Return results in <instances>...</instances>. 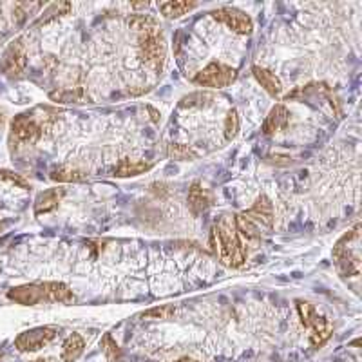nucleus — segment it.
<instances>
[{
	"instance_id": "nucleus-1",
	"label": "nucleus",
	"mask_w": 362,
	"mask_h": 362,
	"mask_svg": "<svg viewBox=\"0 0 362 362\" xmlns=\"http://www.w3.org/2000/svg\"><path fill=\"white\" fill-rule=\"evenodd\" d=\"M210 245L219 263L228 268H241L247 263V250H245L235 221L230 216H223L214 223L210 230Z\"/></svg>"
},
{
	"instance_id": "nucleus-2",
	"label": "nucleus",
	"mask_w": 362,
	"mask_h": 362,
	"mask_svg": "<svg viewBox=\"0 0 362 362\" xmlns=\"http://www.w3.org/2000/svg\"><path fill=\"white\" fill-rule=\"evenodd\" d=\"M235 228L247 239H261L274 230V206L267 196H259L252 205L234 218Z\"/></svg>"
},
{
	"instance_id": "nucleus-3",
	"label": "nucleus",
	"mask_w": 362,
	"mask_h": 362,
	"mask_svg": "<svg viewBox=\"0 0 362 362\" xmlns=\"http://www.w3.org/2000/svg\"><path fill=\"white\" fill-rule=\"evenodd\" d=\"M297 312H299L300 322L305 325V328L310 329V342L313 348H321L332 334H334V326L326 319L322 313L315 310V306L306 303V300H296Z\"/></svg>"
},
{
	"instance_id": "nucleus-4",
	"label": "nucleus",
	"mask_w": 362,
	"mask_h": 362,
	"mask_svg": "<svg viewBox=\"0 0 362 362\" xmlns=\"http://www.w3.org/2000/svg\"><path fill=\"white\" fill-rule=\"evenodd\" d=\"M44 136V124L31 115H18L13 118L9 131L11 148H22L35 145Z\"/></svg>"
},
{
	"instance_id": "nucleus-5",
	"label": "nucleus",
	"mask_w": 362,
	"mask_h": 362,
	"mask_svg": "<svg viewBox=\"0 0 362 362\" xmlns=\"http://www.w3.org/2000/svg\"><path fill=\"white\" fill-rule=\"evenodd\" d=\"M138 45H140L138 57H140V62L144 66L153 71L163 69L165 58H167V44H165V38L160 29L140 35V44Z\"/></svg>"
},
{
	"instance_id": "nucleus-6",
	"label": "nucleus",
	"mask_w": 362,
	"mask_h": 362,
	"mask_svg": "<svg viewBox=\"0 0 362 362\" xmlns=\"http://www.w3.org/2000/svg\"><path fill=\"white\" fill-rule=\"evenodd\" d=\"M355 234H358V226H355L354 230L348 232L339 241L337 247L334 248V259L337 263V268L344 276H357L358 274V264H361V255H358L357 250L358 243L355 247H350V241L354 239Z\"/></svg>"
},
{
	"instance_id": "nucleus-7",
	"label": "nucleus",
	"mask_w": 362,
	"mask_h": 362,
	"mask_svg": "<svg viewBox=\"0 0 362 362\" xmlns=\"http://www.w3.org/2000/svg\"><path fill=\"white\" fill-rule=\"evenodd\" d=\"M238 78V71L232 69L230 66H225L221 62H212L206 67H203L196 76L194 83L202 87H212V89H221V87L230 86Z\"/></svg>"
},
{
	"instance_id": "nucleus-8",
	"label": "nucleus",
	"mask_w": 362,
	"mask_h": 362,
	"mask_svg": "<svg viewBox=\"0 0 362 362\" xmlns=\"http://www.w3.org/2000/svg\"><path fill=\"white\" fill-rule=\"evenodd\" d=\"M28 67V51L22 40H15L0 60V71L8 78H18Z\"/></svg>"
},
{
	"instance_id": "nucleus-9",
	"label": "nucleus",
	"mask_w": 362,
	"mask_h": 362,
	"mask_svg": "<svg viewBox=\"0 0 362 362\" xmlns=\"http://www.w3.org/2000/svg\"><path fill=\"white\" fill-rule=\"evenodd\" d=\"M57 337V328L53 326H38V328L28 329L15 339V348L18 351H38L44 346L49 344Z\"/></svg>"
},
{
	"instance_id": "nucleus-10",
	"label": "nucleus",
	"mask_w": 362,
	"mask_h": 362,
	"mask_svg": "<svg viewBox=\"0 0 362 362\" xmlns=\"http://www.w3.org/2000/svg\"><path fill=\"white\" fill-rule=\"evenodd\" d=\"M212 17L216 21L223 22L226 28H230L238 35H250L252 29H254L252 18L248 15H245L243 11H239V9L219 8L216 11H212Z\"/></svg>"
},
{
	"instance_id": "nucleus-11",
	"label": "nucleus",
	"mask_w": 362,
	"mask_h": 362,
	"mask_svg": "<svg viewBox=\"0 0 362 362\" xmlns=\"http://www.w3.org/2000/svg\"><path fill=\"white\" fill-rule=\"evenodd\" d=\"M8 297L22 306H35L40 305V303H45V293L42 283L24 284V286L11 288L8 292Z\"/></svg>"
},
{
	"instance_id": "nucleus-12",
	"label": "nucleus",
	"mask_w": 362,
	"mask_h": 362,
	"mask_svg": "<svg viewBox=\"0 0 362 362\" xmlns=\"http://www.w3.org/2000/svg\"><path fill=\"white\" fill-rule=\"evenodd\" d=\"M64 196H66V189H62V187H57V189H49L42 192L35 199V216L47 214V212L57 209L60 205V202H62Z\"/></svg>"
},
{
	"instance_id": "nucleus-13",
	"label": "nucleus",
	"mask_w": 362,
	"mask_h": 362,
	"mask_svg": "<svg viewBox=\"0 0 362 362\" xmlns=\"http://www.w3.org/2000/svg\"><path fill=\"white\" fill-rule=\"evenodd\" d=\"M288 122H290V112L288 109L284 107V105H276V107L272 109L270 115L267 116L264 119V125H263V131L264 134H276V132L284 131V129L288 127Z\"/></svg>"
},
{
	"instance_id": "nucleus-14",
	"label": "nucleus",
	"mask_w": 362,
	"mask_h": 362,
	"mask_svg": "<svg viewBox=\"0 0 362 362\" xmlns=\"http://www.w3.org/2000/svg\"><path fill=\"white\" fill-rule=\"evenodd\" d=\"M252 73H254L255 80L261 83V87L267 90L268 95L274 96V98L281 96V93H283V83H281V80L277 78L276 74L272 73V71L264 69V67H259V66H254L252 67Z\"/></svg>"
},
{
	"instance_id": "nucleus-15",
	"label": "nucleus",
	"mask_w": 362,
	"mask_h": 362,
	"mask_svg": "<svg viewBox=\"0 0 362 362\" xmlns=\"http://www.w3.org/2000/svg\"><path fill=\"white\" fill-rule=\"evenodd\" d=\"M45 293V303H73L74 296L69 290V286L64 283H58V281H47V283H42Z\"/></svg>"
},
{
	"instance_id": "nucleus-16",
	"label": "nucleus",
	"mask_w": 362,
	"mask_h": 362,
	"mask_svg": "<svg viewBox=\"0 0 362 362\" xmlns=\"http://www.w3.org/2000/svg\"><path fill=\"white\" fill-rule=\"evenodd\" d=\"M214 203L210 192H206L199 183H192V187L189 189V206L194 214H202L206 209H210Z\"/></svg>"
},
{
	"instance_id": "nucleus-17",
	"label": "nucleus",
	"mask_w": 362,
	"mask_h": 362,
	"mask_svg": "<svg viewBox=\"0 0 362 362\" xmlns=\"http://www.w3.org/2000/svg\"><path fill=\"white\" fill-rule=\"evenodd\" d=\"M153 169V163L144 160H129L124 158L119 160L118 165L115 167V176L118 177H129V176H140V174L147 173V170Z\"/></svg>"
},
{
	"instance_id": "nucleus-18",
	"label": "nucleus",
	"mask_w": 362,
	"mask_h": 362,
	"mask_svg": "<svg viewBox=\"0 0 362 362\" xmlns=\"http://www.w3.org/2000/svg\"><path fill=\"white\" fill-rule=\"evenodd\" d=\"M86 350V341L80 334H71L62 346V361L74 362Z\"/></svg>"
},
{
	"instance_id": "nucleus-19",
	"label": "nucleus",
	"mask_w": 362,
	"mask_h": 362,
	"mask_svg": "<svg viewBox=\"0 0 362 362\" xmlns=\"http://www.w3.org/2000/svg\"><path fill=\"white\" fill-rule=\"evenodd\" d=\"M196 6V2H161L158 8L165 18H180L181 15L192 11Z\"/></svg>"
},
{
	"instance_id": "nucleus-20",
	"label": "nucleus",
	"mask_w": 362,
	"mask_h": 362,
	"mask_svg": "<svg viewBox=\"0 0 362 362\" xmlns=\"http://www.w3.org/2000/svg\"><path fill=\"white\" fill-rule=\"evenodd\" d=\"M49 177L58 183H78V181L86 180L87 174L78 169H73V167H57L51 170Z\"/></svg>"
},
{
	"instance_id": "nucleus-21",
	"label": "nucleus",
	"mask_w": 362,
	"mask_h": 362,
	"mask_svg": "<svg viewBox=\"0 0 362 362\" xmlns=\"http://www.w3.org/2000/svg\"><path fill=\"white\" fill-rule=\"evenodd\" d=\"M69 11H71L69 2H58V4H53V6H49V8L45 9V11L42 13V17H38V21L35 22L33 25H35V28H38V25L49 24V22H53V21H57V18L67 15Z\"/></svg>"
},
{
	"instance_id": "nucleus-22",
	"label": "nucleus",
	"mask_w": 362,
	"mask_h": 362,
	"mask_svg": "<svg viewBox=\"0 0 362 362\" xmlns=\"http://www.w3.org/2000/svg\"><path fill=\"white\" fill-rule=\"evenodd\" d=\"M129 25H131L136 33H138V37H140V35L151 33V31H156V29H160L156 18L148 17V15H134V17L129 18Z\"/></svg>"
},
{
	"instance_id": "nucleus-23",
	"label": "nucleus",
	"mask_w": 362,
	"mask_h": 362,
	"mask_svg": "<svg viewBox=\"0 0 362 362\" xmlns=\"http://www.w3.org/2000/svg\"><path fill=\"white\" fill-rule=\"evenodd\" d=\"M223 131H225L226 140H234L235 136L239 134V116H238V111H235V109H230V111H228V115H226L225 127H223Z\"/></svg>"
},
{
	"instance_id": "nucleus-24",
	"label": "nucleus",
	"mask_w": 362,
	"mask_h": 362,
	"mask_svg": "<svg viewBox=\"0 0 362 362\" xmlns=\"http://www.w3.org/2000/svg\"><path fill=\"white\" fill-rule=\"evenodd\" d=\"M169 156L174 158V160L187 161V160H194V158L198 156V154L194 153L190 147H187V145L174 144V145H170V147H169Z\"/></svg>"
},
{
	"instance_id": "nucleus-25",
	"label": "nucleus",
	"mask_w": 362,
	"mask_h": 362,
	"mask_svg": "<svg viewBox=\"0 0 362 362\" xmlns=\"http://www.w3.org/2000/svg\"><path fill=\"white\" fill-rule=\"evenodd\" d=\"M82 89H62V90H57V93H51V98L57 100V102H64V103H71V102H78L82 98Z\"/></svg>"
},
{
	"instance_id": "nucleus-26",
	"label": "nucleus",
	"mask_w": 362,
	"mask_h": 362,
	"mask_svg": "<svg viewBox=\"0 0 362 362\" xmlns=\"http://www.w3.org/2000/svg\"><path fill=\"white\" fill-rule=\"evenodd\" d=\"M103 350H105V355H107L109 361L116 362V358H118L119 355V350H118V344L112 341V337L109 334L103 337Z\"/></svg>"
},
{
	"instance_id": "nucleus-27",
	"label": "nucleus",
	"mask_w": 362,
	"mask_h": 362,
	"mask_svg": "<svg viewBox=\"0 0 362 362\" xmlns=\"http://www.w3.org/2000/svg\"><path fill=\"white\" fill-rule=\"evenodd\" d=\"M0 180L9 181V183H13V185H17V187H22V189H28V181H25L22 176H18V174L9 173V170H0Z\"/></svg>"
},
{
	"instance_id": "nucleus-28",
	"label": "nucleus",
	"mask_w": 362,
	"mask_h": 362,
	"mask_svg": "<svg viewBox=\"0 0 362 362\" xmlns=\"http://www.w3.org/2000/svg\"><path fill=\"white\" fill-rule=\"evenodd\" d=\"M174 313L173 306H163V308H153L144 313V317H154V319H167Z\"/></svg>"
},
{
	"instance_id": "nucleus-29",
	"label": "nucleus",
	"mask_w": 362,
	"mask_h": 362,
	"mask_svg": "<svg viewBox=\"0 0 362 362\" xmlns=\"http://www.w3.org/2000/svg\"><path fill=\"white\" fill-rule=\"evenodd\" d=\"M174 362H198V361H194V358H189V357H183V358H177V361Z\"/></svg>"
},
{
	"instance_id": "nucleus-30",
	"label": "nucleus",
	"mask_w": 362,
	"mask_h": 362,
	"mask_svg": "<svg viewBox=\"0 0 362 362\" xmlns=\"http://www.w3.org/2000/svg\"><path fill=\"white\" fill-rule=\"evenodd\" d=\"M33 362H57V361H54V358H37V361Z\"/></svg>"
},
{
	"instance_id": "nucleus-31",
	"label": "nucleus",
	"mask_w": 362,
	"mask_h": 362,
	"mask_svg": "<svg viewBox=\"0 0 362 362\" xmlns=\"http://www.w3.org/2000/svg\"><path fill=\"white\" fill-rule=\"evenodd\" d=\"M0 357H2V354H0Z\"/></svg>"
},
{
	"instance_id": "nucleus-32",
	"label": "nucleus",
	"mask_w": 362,
	"mask_h": 362,
	"mask_svg": "<svg viewBox=\"0 0 362 362\" xmlns=\"http://www.w3.org/2000/svg\"><path fill=\"white\" fill-rule=\"evenodd\" d=\"M0 228H2V226H0Z\"/></svg>"
}]
</instances>
